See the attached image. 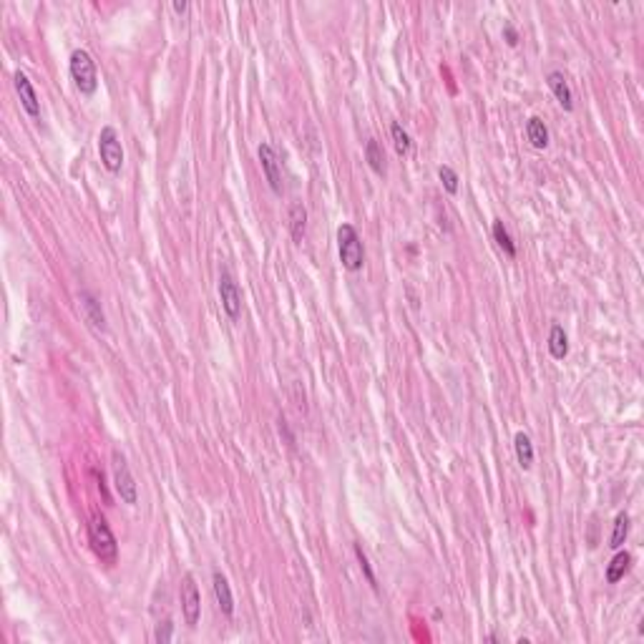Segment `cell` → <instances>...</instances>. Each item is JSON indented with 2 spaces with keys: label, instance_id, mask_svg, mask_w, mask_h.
Here are the masks:
<instances>
[{
  "label": "cell",
  "instance_id": "obj_1",
  "mask_svg": "<svg viewBox=\"0 0 644 644\" xmlns=\"http://www.w3.org/2000/svg\"><path fill=\"white\" fill-rule=\"evenodd\" d=\"M89 544H91V549H93V554L101 559V564H106V567H114V564H116L118 542H116V536H114V531H111L109 521H106L101 514L93 516L89 523Z\"/></svg>",
  "mask_w": 644,
  "mask_h": 644
},
{
  "label": "cell",
  "instance_id": "obj_2",
  "mask_svg": "<svg viewBox=\"0 0 644 644\" xmlns=\"http://www.w3.org/2000/svg\"><path fill=\"white\" fill-rule=\"evenodd\" d=\"M68 71L76 89L84 93V96H93L98 89V73H96V63L91 59V53L84 48H76L71 53V61H68Z\"/></svg>",
  "mask_w": 644,
  "mask_h": 644
},
{
  "label": "cell",
  "instance_id": "obj_3",
  "mask_svg": "<svg viewBox=\"0 0 644 644\" xmlns=\"http://www.w3.org/2000/svg\"><path fill=\"white\" fill-rule=\"evenodd\" d=\"M337 254H340L342 267L350 272H358L365 262V247L353 224H340L337 229Z\"/></svg>",
  "mask_w": 644,
  "mask_h": 644
},
{
  "label": "cell",
  "instance_id": "obj_4",
  "mask_svg": "<svg viewBox=\"0 0 644 644\" xmlns=\"http://www.w3.org/2000/svg\"><path fill=\"white\" fill-rule=\"evenodd\" d=\"M98 156H101L103 167L109 169L111 174H118L123 167V148L118 131L114 126H103L98 134Z\"/></svg>",
  "mask_w": 644,
  "mask_h": 644
},
{
  "label": "cell",
  "instance_id": "obj_5",
  "mask_svg": "<svg viewBox=\"0 0 644 644\" xmlns=\"http://www.w3.org/2000/svg\"><path fill=\"white\" fill-rule=\"evenodd\" d=\"M114 489H116V493L121 496L123 503L134 506L139 501V489H136V481L131 476V468L126 463V458L118 451H114Z\"/></svg>",
  "mask_w": 644,
  "mask_h": 644
},
{
  "label": "cell",
  "instance_id": "obj_6",
  "mask_svg": "<svg viewBox=\"0 0 644 644\" xmlns=\"http://www.w3.org/2000/svg\"><path fill=\"white\" fill-rule=\"evenodd\" d=\"M179 594H181V614H184V622H187L189 627H197L201 617V597H199V586H197L192 574H184Z\"/></svg>",
  "mask_w": 644,
  "mask_h": 644
},
{
  "label": "cell",
  "instance_id": "obj_7",
  "mask_svg": "<svg viewBox=\"0 0 644 644\" xmlns=\"http://www.w3.org/2000/svg\"><path fill=\"white\" fill-rule=\"evenodd\" d=\"M220 300L227 317L237 322L239 315H242V292H239L237 282H234V277L227 270L220 275Z\"/></svg>",
  "mask_w": 644,
  "mask_h": 644
},
{
  "label": "cell",
  "instance_id": "obj_8",
  "mask_svg": "<svg viewBox=\"0 0 644 644\" xmlns=\"http://www.w3.org/2000/svg\"><path fill=\"white\" fill-rule=\"evenodd\" d=\"M257 156H259V164H262V171L264 176H267V181H270V189L275 194H282V174H279V159L277 154H275V148H272V144L262 141L257 146Z\"/></svg>",
  "mask_w": 644,
  "mask_h": 644
},
{
  "label": "cell",
  "instance_id": "obj_9",
  "mask_svg": "<svg viewBox=\"0 0 644 644\" xmlns=\"http://www.w3.org/2000/svg\"><path fill=\"white\" fill-rule=\"evenodd\" d=\"M13 81H15V91H18V96H20V106L26 109L28 116L38 118L40 116V101H38V93H36V89H33V84H31V78H28L23 71H15Z\"/></svg>",
  "mask_w": 644,
  "mask_h": 644
},
{
  "label": "cell",
  "instance_id": "obj_10",
  "mask_svg": "<svg viewBox=\"0 0 644 644\" xmlns=\"http://www.w3.org/2000/svg\"><path fill=\"white\" fill-rule=\"evenodd\" d=\"M546 84H549V89H551V93L556 96V101H559L561 109L574 111V93L567 84V76H564L561 71H551L546 76Z\"/></svg>",
  "mask_w": 644,
  "mask_h": 644
},
{
  "label": "cell",
  "instance_id": "obj_11",
  "mask_svg": "<svg viewBox=\"0 0 644 644\" xmlns=\"http://www.w3.org/2000/svg\"><path fill=\"white\" fill-rule=\"evenodd\" d=\"M212 586H214V597H217V604H220V609L227 614V617H232V614H234V597H232V589H229V581H227L224 574L214 572Z\"/></svg>",
  "mask_w": 644,
  "mask_h": 644
},
{
  "label": "cell",
  "instance_id": "obj_12",
  "mask_svg": "<svg viewBox=\"0 0 644 644\" xmlns=\"http://www.w3.org/2000/svg\"><path fill=\"white\" fill-rule=\"evenodd\" d=\"M78 300H81V307H84V312H86V320H89L96 330H106V315H103L101 302L96 300V295L84 290L78 295Z\"/></svg>",
  "mask_w": 644,
  "mask_h": 644
},
{
  "label": "cell",
  "instance_id": "obj_13",
  "mask_svg": "<svg viewBox=\"0 0 644 644\" xmlns=\"http://www.w3.org/2000/svg\"><path fill=\"white\" fill-rule=\"evenodd\" d=\"M305 229H307V209L302 201H295L290 206V234L295 239V245H302Z\"/></svg>",
  "mask_w": 644,
  "mask_h": 644
},
{
  "label": "cell",
  "instance_id": "obj_14",
  "mask_svg": "<svg viewBox=\"0 0 644 644\" xmlns=\"http://www.w3.org/2000/svg\"><path fill=\"white\" fill-rule=\"evenodd\" d=\"M629 569H631V554L629 551H617V556H614V559L609 561V567H606V581H609V584H617V581L624 579Z\"/></svg>",
  "mask_w": 644,
  "mask_h": 644
},
{
  "label": "cell",
  "instance_id": "obj_15",
  "mask_svg": "<svg viewBox=\"0 0 644 644\" xmlns=\"http://www.w3.org/2000/svg\"><path fill=\"white\" fill-rule=\"evenodd\" d=\"M526 139L531 141V146L534 148H546L549 146V129H546V123H544L539 116H531L526 121Z\"/></svg>",
  "mask_w": 644,
  "mask_h": 644
},
{
  "label": "cell",
  "instance_id": "obj_16",
  "mask_svg": "<svg viewBox=\"0 0 644 644\" xmlns=\"http://www.w3.org/2000/svg\"><path fill=\"white\" fill-rule=\"evenodd\" d=\"M549 353H551L554 360H564L569 355V337L561 325H554L551 332H549Z\"/></svg>",
  "mask_w": 644,
  "mask_h": 644
},
{
  "label": "cell",
  "instance_id": "obj_17",
  "mask_svg": "<svg viewBox=\"0 0 644 644\" xmlns=\"http://www.w3.org/2000/svg\"><path fill=\"white\" fill-rule=\"evenodd\" d=\"M514 451H516L519 466H521V468H531V463H534V445H531V438H528L526 433H516Z\"/></svg>",
  "mask_w": 644,
  "mask_h": 644
},
{
  "label": "cell",
  "instance_id": "obj_18",
  "mask_svg": "<svg viewBox=\"0 0 644 644\" xmlns=\"http://www.w3.org/2000/svg\"><path fill=\"white\" fill-rule=\"evenodd\" d=\"M365 159H367V164H370V169H373L375 174H385V156H383L381 144L375 141V139H367Z\"/></svg>",
  "mask_w": 644,
  "mask_h": 644
},
{
  "label": "cell",
  "instance_id": "obj_19",
  "mask_svg": "<svg viewBox=\"0 0 644 644\" xmlns=\"http://www.w3.org/2000/svg\"><path fill=\"white\" fill-rule=\"evenodd\" d=\"M627 536H629V516L622 511V514H617V519H614V528H612V539H609V546L612 549H622L627 542Z\"/></svg>",
  "mask_w": 644,
  "mask_h": 644
},
{
  "label": "cell",
  "instance_id": "obj_20",
  "mask_svg": "<svg viewBox=\"0 0 644 644\" xmlns=\"http://www.w3.org/2000/svg\"><path fill=\"white\" fill-rule=\"evenodd\" d=\"M493 239H496V245L501 247V250L506 252L509 257H516V245H514V239H511L509 229L503 227L501 220L493 222Z\"/></svg>",
  "mask_w": 644,
  "mask_h": 644
},
{
  "label": "cell",
  "instance_id": "obj_21",
  "mask_svg": "<svg viewBox=\"0 0 644 644\" xmlns=\"http://www.w3.org/2000/svg\"><path fill=\"white\" fill-rule=\"evenodd\" d=\"M390 136H393L395 151H398L400 156H406L408 151H411V136H408V131L403 129L398 121H393V123H390Z\"/></svg>",
  "mask_w": 644,
  "mask_h": 644
},
{
  "label": "cell",
  "instance_id": "obj_22",
  "mask_svg": "<svg viewBox=\"0 0 644 644\" xmlns=\"http://www.w3.org/2000/svg\"><path fill=\"white\" fill-rule=\"evenodd\" d=\"M355 556H358V564H360L362 574H365L367 584L373 586V589H378V581H375V574H373V567H370V559H367V554L362 551L360 544H355Z\"/></svg>",
  "mask_w": 644,
  "mask_h": 644
},
{
  "label": "cell",
  "instance_id": "obj_23",
  "mask_svg": "<svg viewBox=\"0 0 644 644\" xmlns=\"http://www.w3.org/2000/svg\"><path fill=\"white\" fill-rule=\"evenodd\" d=\"M438 179H440V184H443V189L448 194H456L458 192V174L453 171L451 167H440L438 169Z\"/></svg>",
  "mask_w": 644,
  "mask_h": 644
},
{
  "label": "cell",
  "instance_id": "obj_24",
  "mask_svg": "<svg viewBox=\"0 0 644 644\" xmlns=\"http://www.w3.org/2000/svg\"><path fill=\"white\" fill-rule=\"evenodd\" d=\"M171 637H174V624H171V622H164V624L156 627L154 639L159 644H169V642H171Z\"/></svg>",
  "mask_w": 644,
  "mask_h": 644
},
{
  "label": "cell",
  "instance_id": "obj_25",
  "mask_svg": "<svg viewBox=\"0 0 644 644\" xmlns=\"http://www.w3.org/2000/svg\"><path fill=\"white\" fill-rule=\"evenodd\" d=\"M503 36H506V43H509V45H516V43H519V36H516L514 26H506V28H503Z\"/></svg>",
  "mask_w": 644,
  "mask_h": 644
},
{
  "label": "cell",
  "instance_id": "obj_26",
  "mask_svg": "<svg viewBox=\"0 0 644 644\" xmlns=\"http://www.w3.org/2000/svg\"><path fill=\"white\" fill-rule=\"evenodd\" d=\"M176 10V13H187L189 10V3H184V0H174V6H171Z\"/></svg>",
  "mask_w": 644,
  "mask_h": 644
}]
</instances>
